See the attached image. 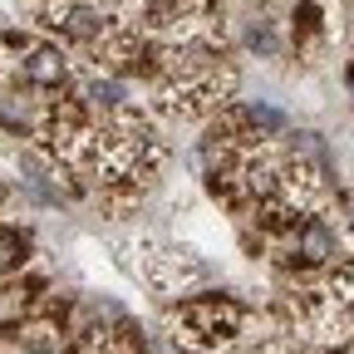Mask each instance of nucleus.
<instances>
[{
    "label": "nucleus",
    "mask_w": 354,
    "mask_h": 354,
    "mask_svg": "<svg viewBox=\"0 0 354 354\" xmlns=\"http://www.w3.org/2000/svg\"><path fill=\"white\" fill-rule=\"evenodd\" d=\"M246 320H251V310L221 290L177 300V330H183V344H192V349H221V344L241 339Z\"/></svg>",
    "instance_id": "nucleus-1"
},
{
    "label": "nucleus",
    "mask_w": 354,
    "mask_h": 354,
    "mask_svg": "<svg viewBox=\"0 0 354 354\" xmlns=\"http://www.w3.org/2000/svg\"><path fill=\"white\" fill-rule=\"evenodd\" d=\"M207 281V266L192 256V251H177V246H167V251H158V256H148V286L158 290V295H192V286H202Z\"/></svg>",
    "instance_id": "nucleus-2"
},
{
    "label": "nucleus",
    "mask_w": 354,
    "mask_h": 354,
    "mask_svg": "<svg viewBox=\"0 0 354 354\" xmlns=\"http://www.w3.org/2000/svg\"><path fill=\"white\" fill-rule=\"evenodd\" d=\"M290 236V256L300 261V266H330L335 256H339V246H335V232L325 227L320 216H300L295 227L286 232Z\"/></svg>",
    "instance_id": "nucleus-3"
},
{
    "label": "nucleus",
    "mask_w": 354,
    "mask_h": 354,
    "mask_svg": "<svg viewBox=\"0 0 354 354\" xmlns=\"http://www.w3.org/2000/svg\"><path fill=\"white\" fill-rule=\"evenodd\" d=\"M25 84L30 88H50V94H59V88L69 84V64L59 50H50V44H39V50H30V59L20 64Z\"/></svg>",
    "instance_id": "nucleus-4"
},
{
    "label": "nucleus",
    "mask_w": 354,
    "mask_h": 354,
    "mask_svg": "<svg viewBox=\"0 0 354 354\" xmlns=\"http://www.w3.org/2000/svg\"><path fill=\"white\" fill-rule=\"evenodd\" d=\"M39 281H0V330H20L35 315Z\"/></svg>",
    "instance_id": "nucleus-5"
},
{
    "label": "nucleus",
    "mask_w": 354,
    "mask_h": 354,
    "mask_svg": "<svg viewBox=\"0 0 354 354\" xmlns=\"http://www.w3.org/2000/svg\"><path fill=\"white\" fill-rule=\"evenodd\" d=\"M25 251H30V236H25V232L0 227V276H6L10 266H20V261H25Z\"/></svg>",
    "instance_id": "nucleus-6"
},
{
    "label": "nucleus",
    "mask_w": 354,
    "mask_h": 354,
    "mask_svg": "<svg viewBox=\"0 0 354 354\" xmlns=\"http://www.w3.org/2000/svg\"><path fill=\"white\" fill-rule=\"evenodd\" d=\"M330 290H335V295H339V300L354 310V261H339V266H335V276H330Z\"/></svg>",
    "instance_id": "nucleus-7"
},
{
    "label": "nucleus",
    "mask_w": 354,
    "mask_h": 354,
    "mask_svg": "<svg viewBox=\"0 0 354 354\" xmlns=\"http://www.w3.org/2000/svg\"><path fill=\"white\" fill-rule=\"evenodd\" d=\"M344 216H349V232H354V192H349V212Z\"/></svg>",
    "instance_id": "nucleus-8"
},
{
    "label": "nucleus",
    "mask_w": 354,
    "mask_h": 354,
    "mask_svg": "<svg viewBox=\"0 0 354 354\" xmlns=\"http://www.w3.org/2000/svg\"><path fill=\"white\" fill-rule=\"evenodd\" d=\"M349 94H354V69H349Z\"/></svg>",
    "instance_id": "nucleus-9"
},
{
    "label": "nucleus",
    "mask_w": 354,
    "mask_h": 354,
    "mask_svg": "<svg viewBox=\"0 0 354 354\" xmlns=\"http://www.w3.org/2000/svg\"><path fill=\"white\" fill-rule=\"evenodd\" d=\"M320 354H330V349H320Z\"/></svg>",
    "instance_id": "nucleus-10"
}]
</instances>
